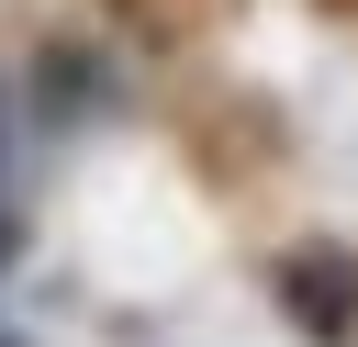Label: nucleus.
Masks as SVG:
<instances>
[{
	"label": "nucleus",
	"mask_w": 358,
	"mask_h": 347,
	"mask_svg": "<svg viewBox=\"0 0 358 347\" xmlns=\"http://www.w3.org/2000/svg\"><path fill=\"white\" fill-rule=\"evenodd\" d=\"M268 302H280L313 347H347V336H358V269H347V257H324V246L280 257V269H268Z\"/></svg>",
	"instance_id": "obj_1"
},
{
	"label": "nucleus",
	"mask_w": 358,
	"mask_h": 347,
	"mask_svg": "<svg viewBox=\"0 0 358 347\" xmlns=\"http://www.w3.org/2000/svg\"><path fill=\"white\" fill-rule=\"evenodd\" d=\"M11 257H22V213L0 201V269H11Z\"/></svg>",
	"instance_id": "obj_2"
},
{
	"label": "nucleus",
	"mask_w": 358,
	"mask_h": 347,
	"mask_svg": "<svg viewBox=\"0 0 358 347\" xmlns=\"http://www.w3.org/2000/svg\"><path fill=\"white\" fill-rule=\"evenodd\" d=\"M0 347H22V336H11V325H0Z\"/></svg>",
	"instance_id": "obj_3"
}]
</instances>
